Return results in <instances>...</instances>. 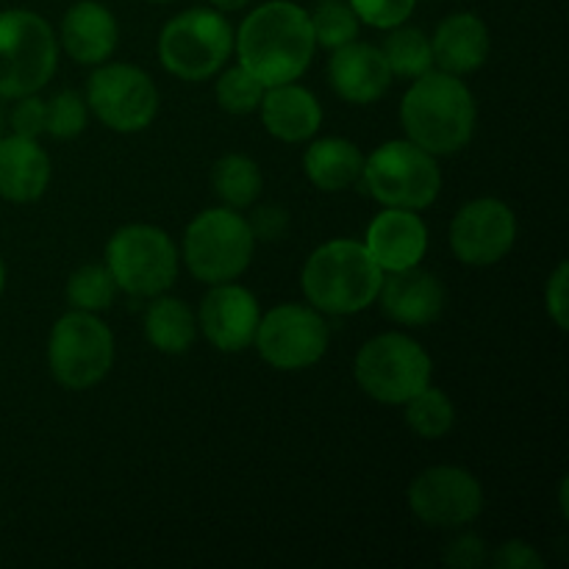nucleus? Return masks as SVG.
Masks as SVG:
<instances>
[{
  "instance_id": "1",
  "label": "nucleus",
  "mask_w": 569,
  "mask_h": 569,
  "mask_svg": "<svg viewBox=\"0 0 569 569\" xmlns=\"http://www.w3.org/2000/svg\"><path fill=\"white\" fill-rule=\"evenodd\" d=\"M233 48L239 64L253 72L264 89L298 81L317 50L309 11L292 0H267L244 17Z\"/></svg>"
},
{
  "instance_id": "2",
  "label": "nucleus",
  "mask_w": 569,
  "mask_h": 569,
  "mask_svg": "<svg viewBox=\"0 0 569 569\" xmlns=\"http://www.w3.org/2000/svg\"><path fill=\"white\" fill-rule=\"evenodd\" d=\"M478 106L459 76L428 70L415 78L400 100V126L406 139L431 156L461 153L476 137Z\"/></svg>"
},
{
  "instance_id": "3",
  "label": "nucleus",
  "mask_w": 569,
  "mask_h": 569,
  "mask_svg": "<svg viewBox=\"0 0 569 569\" xmlns=\"http://www.w3.org/2000/svg\"><path fill=\"white\" fill-rule=\"evenodd\" d=\"M383 270L365 242L331 239L306 259L300 287L320 315L350 317L370 309L381 289Z\"/></svg>"
},
{
  "instance_id": "4",
  "label": "nucleus",
  "mask_w": 569,
  "mask_h": 569,
  "mask_svg": "<svg viewBox=\"0 0 569 569\" xmlns=\"http://www.w3.org/2000/svg\"><path fill=\"white\" fill-rule=\"evenodd\" d=\"M361 187L383 209L422 211L442 192V170L437 156L409 139H389L365 156Z\"/></svg>"
},
{
  "instance_id": "5",
  "label": "nucleus",
  "mask_w": 569,
  "mask_h": 569,
  "mask_svg": "<svg viewBox=\"0 0 569 569\" xmlns=\"http://www.w3.org/2000/svg\"><path fill=\"white\" fill-rule=\"evenodd\" d=\"M59 67V37L31 9L0 11V100L37 94Z\"/></svg>"
},
{
  "instance_id": "6",
  "label": "nucleus",
  "mask_w": 569,
  "mask_h": 569,
  "mask_svg": "<svg viewBox=\"0 0 569 569\" xmlns=\"http://www.w3.org/2000/svg\"><path fill=\"white\" fill-rule=\"evenodd\" d=\"M361 392L383 406H403L431 383L433 361L417 339L387 331L361 345L353 361Z\"/></svg>"
},
{
  "instance_id": "7",
  "label": "nucleus",
  "mask_w": 569,
  "mask_h": 569,
  "mask_svg": "<svg viewBox=\"0 0 569 569\" xmlns=\"http://www.w3.org/2000/svg\"><path fill=\"white\" fill-rule=\"evenodd\" d=\"M256 253V237L248 220L237 209L217 206L194 217L183 233V261L198 281H237L250 267Z\"/></svg>"
},
{
  "instance_id": "8",
  "label": "nucleus",
  "mask_w": 569,
  "mask_h": 569,
  "mask_svg": "<svg viewBox=\"0 0 569 569\" xmlns=\"http://www.w3.org/2000/svg\"><path fill=\"white\" fill-rule=\"evenodd\" d=\"M233 53V28L217 9H187L164 22L159 61L181 81H209Z\"/></svg>"
},
{
  "instance_id": "9",
  "label": "nucleus",
  "mask_w": 569,
  "mask_h": 569,
  "mask_svg": "<svg viewBox=\"0 0 569 569\" xmlns=\"http://www.w3.org/2000/svg\"><path fill=\"white\" fill-rule=\"evenodd\" d=\"M106 267L120 292L131 298L164 295L178 278V248L170 233L148 222H131L111 233Z\"/></svg>"
},
{
  "instance_id": "10",
  "label": "nucleus",
  "mask_w": 569,
  "mask_h": 569,
  "mask_svg": "<svg viewBox=\"0 0 569 569\" xmlns=\"http://www.w3.org/2000/svg\"><path fill=\"white\" fill-rule=\"evenodd\" d=\"M114 365V333L89 311H67L53 322L48 339V367L64 389H92Z\"/></svg>"
},
{
  "instance_id": "11",
  "label": "nucleus",
  "mask_w": 569,
  "mask_h": 569,
  "mask_svg": "<svg viewBox=\"0 0 569 569\" xmlns=\"http://www.w3.org/2000/svg\"><path fill=\"white\" fill-rule=\"evenodd\" d=\"M87 109L109 131L139 133L156 120L159 89L137 64L103 61L87 81Z\"/></svg>"
},
{
  "instance_id": "12",
  "label": "nucleus",
  "mask_w": 569,
  "mask_h": 569,
  "mask_svg": "<svg viewBox=\"0 0 569 569\" xmlns=\"http://www.w3.org/2000/svg\"><path fill=\"white\" fill-rule=\"evenodd\" d=\"M326 317L315 306L281 303L261 315L253 345L270 367L281 372H300L320 365L328 350Z\"/></svg>"
},
{
  "instance_id": "13",
  "label": "nucleus",
  "mask_w": 569,
  "mask_h": 569,
  "mask_svg": "<svg viewBox=\"0 0 569 569\" xmlns=\"http://www.w3.org/2000/svg\"><path fill=\"white\" fill-rule=\"evenodd\" d=\"M406 500L411 515L428 528L459 531L481 517L483 487L465 467L437 465L422 470L409 483Z\"/></svg>"
},
{
  "instance_id": "14",
  "label": "nucleus",
  "mask_w": 569,
  "mask_h": 569,
  "mask_svg": "<svg viewBox=\"0 0 569 569\" xmlns=\"http://www.w3.org/2000/svg\"><path fill=\"white\" fill-rule=\"evenodd\" d=\"M450 250L467 267H492L511 253L517 242V217L500 198H476L450 220Z\"/></svg>"
},
{
  "instance_id": "15",
  "label": "nucleus",
  "mask_w": 569,
  "mask_h": 569,
  "mask_svg": "<svg viewBox=\"0 0 569 569\" xmlns=\"http://www.w3.org/2000/svg\"><path fill=\"white\" fill-rule=\"evenodd\" d=\"M261 309L250 289L226 281L214 283L200 300L198 326L220 353H242L253 345Z\"/></svg>"
},
{
  "instance_id": "16",
  "label": "nucleus",
  "mask_w": 569,
  "mask_h": 569,
  "mask_svg": "<svg viewBox=\"0 0 569 569\" xmlns=\"http://www.w3.org/2000/svg\"><path fill=\"white\" fill-rule=\"evenodd\" d=\"M378 306L383 317L406 328H422L439 320L448 303L445 283L433 272L409 267V270L383 272L381 289H378Z\"/></svg>"
},
{
  "instance_id": "17",
  "label": "nucleus",
  "mask_w": 569,
  "mask_h": 569,
  "mask_svg": "<svg viewBox=\"0 0 569 569\" xmlns=\"http://www.w3.org/2000/svg\"><path fill=\"white\" fill-rule=\"evenodd\" d=\"M328 81H331L333 92L348 103L370 106L389 92L392 70H389L381 48L353 39V42L331 50Z\"/></svg>"
},
{
  "instance_id": "18",
  "label": "nucleus",
  "mask_w": 569,
  "mask_h": 569,
  "mask_svg": "<svg viewBox=\"0 0 569 569\" xmlns=\"http://www.w3.org/2000/svg\"><path fill=\"white\" fill-rule=\"evenodd\" d=\"M365 248L383 272L420 267L428 253V228L417 211L383 209L367 228Z\"/></svg>"
},
{
  "instance_id": "19",
  "label": "nucleus",
  "mask_w": 569,
  "mask_h": 569,
  "mask_svg": "<svg viewBox=\"0 0 569 569\" xmlns=\"http://www.w3.org/2000/svg\"><path fill=\"white\" fill-rule=\"evenodd\" d=\"M120 26L98 0H78L61 20V48L76 64L98 67L114 56Z\"/></svg>"
},
{
  "instance_id": "20",
  "label": "nucleus",
  "mask_w": 569,
  "mask_h": 569,
  "mask_svg": "<svg viewBox=\"0 0 569 569\" xmlns=\"http://www.w3.org/2000/svg\"><path fill=\"white\" fill-rule=\"evenodd\" d=\"M259 111L267 133L287 144L309 142L322 126L320 100L315 98V92L295 81L267 87L261 94Z\"/></svg>"
},
{
  "instance_id": "21",
  "label": "nucleus",
  "mask_w": 569,
  "mask_h": 569,
  "mask_svg": "<svg viewBox=\"0 0 569 569\" xmlns=\"http://www.w3.org/2000/svg\"><path fill=\"white\" fill-rule=\"evenodd\" d=\"M489 28L472 11L445 17L431 37L433 64L450 76H470L489 59Z\"/></svg>"
},
{
  "instance_id": "22",
  "label": "nucleus",
  "mask_w": 569,
  "mask_h": 569,
  "mask_svg": "<svg viewBox=\"0 0 569 569\" xmlns=\"http://www.w3.org/2000/svg\"><path fill=\"white\" fill-rule=\"evenodd\" d=\"M50 187V156L37 139L0 137V198L9 203H37Z\"/></svg>"
},
{
  "instance_id": "23",
  "label": "nucleus",
  "mask_w": 569,
  "mask_h": 569,
  "mask_svg": "<svg viewBox=\"0 0 569 569\" xmlns=\"http://www.w3.org/2000/svg\"><path fill=\"white\" fill-rule=\"evenodd\" d=\"M365 153L359 144L342 137H322L306 148L303 172L320 192H345L359 183Z\"/></svg>"
},
{
  "instance_id": "24",
  "label": "nucleus",
  "mask_w": 569,
  "mask_h": 569,
  "mask_svg": "<svg viewBox=\"0 0 569 569\" xmlns=\"http://www.w3.org/2000/svg\"><path fill=\"white\" fill-rule=\"evenodd\" d=\"M144 337L159 353L181 356L192 348L198 337V317L192 315L181 298L156 295L153 303L144 311Z\"/></svg>"
},
{
  "instance_id": "25",
  "label": "nucleus",
  "mask_w": 569,
  "mask_h": 569,
  "mask_svg": "<svg viewBox=\"0 0 569 569\" xmlns=\"http://www.w3.org/2000/svg\"><path fill=\"white\" fill-rule=\"evenodd\" d=\"M211 187L228 209L242 211L259 203L264 178H261V167L250 156L228 153L211 170Z\"/></svg>"
},
{
  "instance_id": "26",
  "label": "nucleus",
  "mask_w": 569,
  "mask_h": 569,
  "mask_svg": "<svg viewBox=\"0 0 569 569\" xmlns=\"http://www.w3.org/2000/svg\"><path fill=\"white\" fill-rule=\"evenodd\" d=\"M381 53L387 59L389 70L398 78H415L426 76L428 70H433V50H431V37H428L422 28L415 26H395L389 28L387 39L381 44Z\"/></svg>"
},
{
  "instance_id": "27",
  "label": "nucleus",
  "mask_w": 569,
  "mask_h": 569,
  "mask_svg": "<svg viewBox=\"0 0 569 569\" xmlns=\"http://www.w3.org/2000/svg\"><path fill=\"white\" fill-rule=\"evenodd\" d=\"M403 420L420 439H442L456 426V406L448 392L433 383L403 403Z\"/></svg>"
},
{
  "instance_id": "28",
  "label": "nucleus",
  "mask_w": 569,
  "mask_h": 569,
  "mask_svg": "<svg viewBox=\"0 0 569 569\" xmlns=\"http://www.w3.org/2000/svg\"><path fill=\"white\" fill-rule=\"evenodd\" d=\"M117 292L120 289L106 264H83L67 278V303L76 311L100 315V311L111 309Z\"/></svg>"
},
{
  "instance_id": "29",
  "label": "nucleus",
  "mask_w": 569,
  "mask_h": 569,
  "mask_svg": "<svg viewBox=\"0 0 569 569\" xmlns=\"http://www.w3.org/2000/svg\"><path fill=\"white\" fill-rule=\"evenodd\" d=\"M311 31H315L317 48L337 50L342 44L353 42L359 37V17L353 14L348 3H339V0H322L315 11L309 14Z\"/></svg>"
},
{
  "instance_id": "30",
  "label": "nucleus",
  "mask_w": 569,
  "mask_h": 569,
  "mask_svg": "<svg viewBox=\"0 0 569 569\" xmlns=\"http://www.w3.org/2000/svg\"><path fill=\"white\" fill-rule=\"evenodd\" d=\"M217 103H220L222 111L233 117L253 114L261 103V94H264V87H261L259 78L250 70H244L242 64L228 67L214 83Z\"/></svg>"
},
{
  "instance_id": "31",
  "label": "nucleus",
  "mask_w": 569,
  "mask_h": 569,
  "mask_svg": "<svg viewBox=\"0 0 569 569\" xmlns=\"http://www.w3.org/2000/svg\"><path fill=\"white\" fill-rule=\"evenodd\" d=\"M48 103V122H44V133L53 139H76L81 137L87 128V100L72 89H61L53 98L44 100Z\"/></svg>"
},
{
  "instance_id": "32",
  "label": "nucleus",
  "mask_w": 569,
  "mask_h": 569,
  "mask_svg": "<svg viewBox=\"0 0 569 569\" xmlns=\"http://www.w3.org/2000/svg\"><path fill=\"white\" fill-rule=\"evenodd\" d=\"M353 14L365 26L389 31L395 26H403L417 9V0H348Z\"/></svg>"
},
{
  "instance_id": "33",
  "label": "nucleus",
  "mask_w": 569,
  "mask_h": 569,
  "mask_svg": "<svg viewBox=\"0 0 569 569\" xmlns=\"http://www.w3.org/2000/svg\"><path fill=\"white\" fill-rule=\"evenodd\" d=\"M44 122H48V103L37 94H26V98H17L14 109L9 114L11 133H20V137L39 139L44 133Z\"/></svg>"
},
{
  "instance_id": "34",
  "label": "nucleus",
  "mask_w": 569,
  "mask_h": 569,
  "mask_svg": "<svg viewBox=\"0 0 569 569\" xmlns=\"http://www.w3.org/2000/svg\"><path fill=\"white\" fill-rule=\"evenodd\" d=\"M445 565L456 567V569H476L489 561V550L487 542L476 533H459L456 539H450L445 545V553H442Z\"/></svg>"
},
{
  "instance_id": "35",
  "label": "nucleus",
  "mask_w": 569,
  "mask_h": 569,
  "mask_svg": "<svg viewBox=\"0 0 569 569\" xmlns=\"http://www.w3.org/2000/svg\"><path fill=\"white\" fill-rule=\"evenodd\" d=\"M567 281H569V264L561 261L553 270V276L548 278V287H545V309H548L550 320L556 322L559 331L569 328V303H567Z\"/></svg>"
},
{
  "instance_id": "36",
  "label": "nucleus",
  "mask_w": 569,
  "mask_h": 569,
  "mask_svg": "<svg viewBox=\"0 0 569 569\" xmlns=\"http://www.w3.org/2000/svg\"><path fill=\"white\" fill-rule=\"evenodd\" d=\"M489 565L498 569H542L545 559L537 553L533 545L522 542V539H511V542L495 548V553L489 556Z\"/></svg>"
},
{
  "instance_id": "37",
  "label": "nucleus",
  "mask_w": 569,
  "mask_h": 569,
  "mask_svg": "<svg viewBox=\"0 0 569 569\" xmlns=\"http://www.w3.org/2000/svg\"><path fill=\"white\" fill-rule=\"evenodd\" d=\"M256 242H278L289 231V214L281 206H259L248 220Z\"/></svg>"
},
{
  "instance_id": "38",
  "label": "nucleus",
  "mask_w": 569,
  "mask_h": 569,
  "mask_svg": "<svg viewBox=\"0 0 569 569\" xmlns=\"http://www.w3.org/2000/svg\"><path fill=\"white\" fill-rule=\"evenodd\" d=\"M248 3H253V0H211L217 11H242Z\"/></svg>"
},
{
  "instance_id": "39",
  "label": "nucleus",
  "mask_w": 569,
  "mask_h": 569,
  "mask_svg": "<svg viewBox=\"0 0 569 569\" xmlns=\"http://www.w3.org/2000/svg\"><path fill=\"white\" fill-rule=\"evenodd\" d=\"M559 506H561V515H569L567 509V478H561V489H559Z\"/></svg>"
},
{
  "instance_id": "40",
  "label": "nucleus",
  "mask_w": 569,
  "mask_h": 569,
  "mask_svg": "<svg viewBox=\"0 0 569 569\" xmlns=\"http://www.w3.org/2000/svg\"><path fill=\"white\" fill-rule=\"evenodd\" d=\"M3 289H6V264L3 259H0V295H3Z\"/></svg>"
},
{
  "instance_id": "41",
  "label": "nucleus",
  "mask_w": 569,
  "mask_h": 569,
  "mask_svg": "<svg viewBox=\"0 0 569 569\" xmlns=\"http://www.w3.org/2000/svg\"><path fill=\"white\" fill-rule=\"evenodd\" d=\"M3 128H6V114H3V106H0V137H3Z\"/></svg>"
},
{
  "instance_id": "42",
  "label": "nucleus",
  "mask_w": 569,
  "mask_h": 569,
  "mask_svg": "<svg viewBox=\"0 0 569 569\" xmlns=\"http://www.w3.org/2000/svg\"><path fill=\"white\" fill-rule=\"evenodd\" d=\"M150 3H170V0H150Z\"/></svg>"
}]
</instances>
